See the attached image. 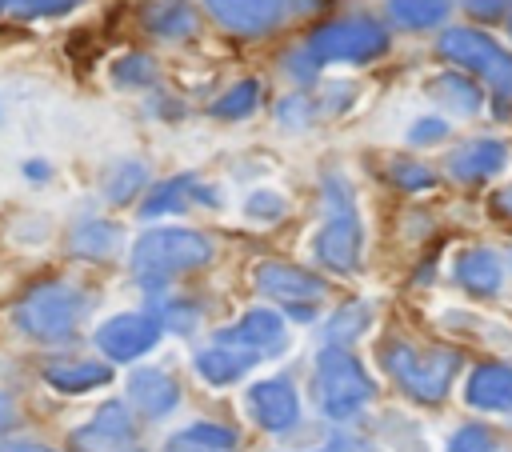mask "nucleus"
Segmentation results:
<instances>
[{"label":"nucleus","instance_id":"f257e3e1","mask_svg":"<svg viewBox=\"0 0 512 452\" xmlns=\"http://www.w3.org/2000/svg\"><path fill=\"white\" fill-rule=\"evenodd\" d=\"M212 260V240L192 228H152L132 244V272L144 288H160L176 272L204 268Z\"/></svg>","mask_w":512,"mask_h":452},{"label":"nucleus","instance_id":"f03ea898","mask_svg":"<svg viewBox=\"0 0 512 452\" xmlns=\"http://www.w3.org/2000/svg\"><path fill=\"white\" fill-rule=\"evenodd\" d=\"M324 208H328V220L324 228L316 232L312 240V252L324 268L332 272H352L360 264V244H364V232H360V216H356V200H352V188L344 184L340 172H328L324 176Z\"/></svg>","mask_w":512,"mask_h":452},{"label":"nucleus","instance_id":"7ed1b4c3","mask_svg":"<svg viewBox=\"0 0 512 452\" xmlns=\"http://www.w3.org/2000/svg\"><path fill=\"white\" fill-rule=\"evenodd\" d=\"M380 364L388 368V376L412 396V400H424V404H436L448 396L456 372H460V352L452 348H432V352H416L412 344H384L380 348Z\"/></svg>","mask_w":512,"mask_h":452},{"label":"nucleus","instance_id":"20e7f679","mask_svg":"<svg viewBox=\"0 0 512 452\" xmlns=\"http://www.w3.org/2000/svg\"><path fill=\"white\" fill-rule=\"evenodd\" d=\"M376 396L372 376L360 368V360L344 344H324L316 352V400L328 420L356 416Z\"/></svg>","mask_w":512,"mask_h":452},{"label":"nucleus","instance_id":"39448f33","mask_svg":"<svg viewBox=\"0 0 512 452\" xmlns=\"http://www.w3.org/2000/svg\"><path fill=\"white\" fill-rule=\"evenodd\" d=\"M384 48H388L384 24H376L368 16H344V20H332L312 32L308 60L312 64H368V60L384 56Z\"/></svg>","mask_w":512,"mask_h":452},{"label":"nucleus","instance_id":"423d86ee","mask_svg":"<svg viewBox=\"0 0 512 452\" xmlns=\"http://www.w3.org/2000/svg\"><path fill=\"white\" fill-rule=\"evenodd\" d=\"M80 316H84V296L72 284H60V280L36 284L12 312L16 328L36 336V340H64L76 328Z\"/></svg>","mask_w":512,"mask_h":452},{"label":"nucleus","instance_id":"0eeeda50","mask_svg":"<svg viewBox=\"0 0 512 452\" xmlns=\"http://www.w3.org/2000/svg\"><path fill=\"white\" fill-rule=\"evenodd\" d=\"M440 52H444L452 64H460V68L484 76L500 96H512V52H504L488 32H476V28H448V32L440 36Z\"/></svg>","mask_w":512,"mask_h":452},{"label":"nucleus","instance_id":"6e6552de","mask_svg":"<svg viewBox=\"0 0 512 452\" xmlns=\"http://www.w3.org/2000/svg\"><path fill=\"white\" fill-rule=\"evenodd\" d=\"M256 288L264 292V296H276V300H284L288 304V312L296 316V320H312V304L324 296V284L312 276V272H304V268H296V264H280V260H264V264H256Z\"/></svg>","mask_w":512,"mask_h":452},{"label":"nucleus","instance_id":"1a4fd4ad","mask_svg":"<svg viewBox=\"0 0 512 452\" xmlns=\"http://www.w3.org/2000/svg\"><path fill=\"white\" fill-rule=\"evenodd\" d=\"M160 332H164V324L152 312H124V316H112V320H104L96 328V348L108 360L128 364V360L152 352L156 340H160Z\"/></svg>","mask_w":512,"mask_h":452},{"label":"nucleus","instance_id":"9d476101","mask_svg":"<svg viewBox=\"0 0 512 452\" xmlns=\"http://www.w3.org/2000/svg\"><path fill=\"white\" fill-rule=\"evenodd\" d=\"M212 340L216 344H228V348H240V352H248L260 364V360H272V356L284 352V320L272 308H252L232 328L216 332Z\"/></svg>","mask_w":512,"mask_h":452},{"label":"nucleus","instance_id":"9b49d317","mask_svg":"<svg viewBox=\"0 0 512 452\" xmlns=\"http://www.w3.org/2000/svg\"><path fill=\"white\" fill-rule=\"evenodd\" d=\"M72 440L80 452H128L136 440V424L120 400H108L84 428L72 432Z\"/></svg>","mask_w":512,"mask_h":452},{"label":"nucleus","instance_id":"f8f14e48","mask_svg":"<svg viewBox=\"0 0 512 452\" xmlns=\"http://www.w3.org/2000/svg\"><path fill=\"white\" fill-rule=\"evenodd\" d=\"M284 4L288 0H204L212 20L240 36H264L268 28H276L284 16Z\"/></svg>","mask_w":512,"mask_h":452},{"label":"nucleus","instance_id":"ddd939ff","mask_svg":"<svg viewBox=\"0 0 512 452\" xmlns=\"http://www.w3.org/2000/svg\"><path fill=\"white\" fill-rule=\"evenodd\" d=\"M248 416L268 428V432H284L300 420V400L296 388L288 380H260L248 388Z\"/></svg>","mask_w":512,"mask_h":452},{"label":"nucleus","instance_id":"4468645a","mask_svg":"<svg viewBox=\"0 0 512 452\" xmlns=\"http://www.w3.org/2000/svg\"><path fill=\"white\" fill-rule=\"evenodd\" d=\"M464 400L480 412H512V364H476L464 384Z\"/></svg>","mask_w":512,"mask_h":452},{"label":"nucleus","instance_id":"2eb2a0df","mask_svg":"<svg viewBox=\"0 0 512 452\" xmlns=\"http://www.w3.org/2000/svg\"><path fill=\"white\" fill-rule=\"evenodd\" d=\"M128 400L148 420H160V416H168L180 404V384L168 372H160V368H140V372L128 376Z\"/></svg>","mask_w":512,"mask_h":452},{"label":"nucleus","instance_id":"dca6fc26","mask_svg":"<svg viewBox=\"0 0 512 452\" xmlns=\"http://www.w3.org/2000/svg\"><path fill=\"white\" fill-rule=\"evenodd\" d=\"M504 164H508V144L496 140V136H484V140H472V144H464L460 152H452L448 172H452L456 180L476 184V180L496 176Z\"/></svg>","mask_w":512,"mask_h":452},{"label":"nucleus","instance_id":"f3484780","mask_svg":"<svg viewBox=\"0 0 512 452\" xmlns=\"http://www.w3.org/2000/svg\"><path fill=\"white\" fill-rule=\"evenodd\" d=\"M456 284L476 292V296H496L500 284H504V264L492 248H468L456 256V268H452Z\"/></svg>","mask_w":512,"mask_h":452},{"label":"nucleus","instance_id":"a211bd4d","mask_svg":"<svg viewBox=\"0 0 512 452\" xmlns=\"http://www.w3.org/2000/svg\"><path fill=\"white\" fill-rule=\"evenodd\" d=\"M44 380L60 392H92L112 380V368L92 364V360H52V364H44Z\"/></svg>","mask_w":512,"mask_h":452},{"label":"nucleus","instance_id":"6ab92c4d","mask_svg":"<svg viewBox=\"0 0 512 452\" xmlns=\"http://www.w3.org/2000/svg\"><path fill=\"white\" fill-rule=\"evenodd\" d=\"M248 368H256V360L240 348H228V344H208L204 352H196V372L208 380V384H236Z\"/></svg>","mask_w":512,"mask_h":452},{"label":"nucleus","instance_id":"aec40b11","mask_svg":"<svg viewBox=\"0 0 512 452\" xmlns=\"http://www.w3.org/2000/svg\"><path fill=\"white\" fill-rule=\"evenodd\" d=\"M192 200H204V204H212L216 196L196 180V176H176V180H164V184H156V192L144 200V216H164V212H180V208H188Z\"/></svg>","mask_w":512,"mask_h":452},{"label":"nucleus","instance_id":"412c9836","mask_svg":"<svg viewBox=\"0 0 512 452\" xmlns=\"http://www.w3.org/2000/svg\"><path fill=\"white\" fill-rule=\"evenodd\" d=\"M232 448H236V432L220 424H188L164 444V452H232Z\"/></svg>","mask_w":512,"mask_h":452},{"label":"nucleus","instance_id":"4be33fe9","mask_svg":"<svg viewBox=\"0 0 512 452\" xmlns=\"http://www.w3.org/2000/svg\"><path fill=\"white\" fill-rule=\"evenodd\" d=\"M144 24H148V32H156L164 40H180L196 28V16L184 0H152L144 12Z\"/></svg>","mask_w":512,"mask_h":452},{"label":"nucleus","instance_id":"5701e85b","mask_svg":"<svg viewBox=\"0 0 512 452\" xmlns=\"http://www.w3.org/2000/svg\"><path fill=\"white\" fill-rule=\"evenodd\" d=\"M116 244H120V228L108 224V220H88V224H80V228L72 232V252H80V256H88V260L112 256Z\"/></svg>","mask_w":512,"mask_h":452},{"label":"nucleus","instance_id":"b1692460","mask_svg":"<svg viewBox=\"0 0 512 452\" xmlns=\"http://www.w3.org/2000/svg\"><path fill=\"white\" fill-rule=\"evenodd\" d=\"M452 0H388V12L404 28H436L448 16Z\"/></svg>","mask_w":512,"mask_h":452},{"label":"nucleus","instance_id":"393cba45","mask_svg":"<svg viewBox=\"0 0 512 452\" xmlns=\"http://www.w3.org/2000/svg\"><path fill=\"white\" fill-rule=\"evenodd\" d=\"M428 88H432V96H436V100H444L452 112H464V116H472V112L480 108V88H476L472 80L456 76V72H444V76H436Z\"/></svg>","mask_w":512,"mask_h":452},{"label":"nucleus","instance_id":"a878e982","mask_svg":"<svg viewBox=\"0 0 512 452\" xmlns=\"http://www.w3.org/2000/svg\"><path fill=\"white\" fill-rule=\"evenodd\" d=\"M144 180H148L144 164H136V160H124V164H116V168L108 172L104 196H108L112 204H128V200H132V196L144 188Z\"/></svg>","mask_w":512,"mask_h":452},{"label":"nucleus","instance_id":"bb28decb","mask_svg":"<svg viewBox=\"0 0 512 452\" xmlns=\"http://www.w3.org/2000/svg\"><path fill=\"white\" fill-rule=\"evenodd\" d=\"M256 104H260V84H256V80H240V84H232V88L212 104V112L224 116V120H240V116H248Z\"/></svg>","mask_w":512,"mask_h":452},{"label":"nucleus","instance_id":"cd10ccee","mask_svg":"<svg viewBox=\"0 0 512 452\" xmlns=\"http://www.w3.org/2000/svg\"><path fill=\"white\" fill-rule=\"evenodd\" d=\"M84 0H0V8L16 20H36V16H64L80 8Z\"/></svg>","mask_w":512,"mask_h":452},{"label":"nucleus","instance_id":"c85d7f7f","mask_svg":"<svg viewBox=\"0 0 512 452\" xmlns=\"http://www.w3.org/2000/svg\"><path fill=\"white\" fill-rule=\"evenodd\" d=\"M388 180H392V184H400L404 192H424V188H432V184H436L432 168H424V164H416V160H396V164L388 168Z\"/></svg>","mask_w":512,"mask_h":452},{"label":"nucleus","instance_id":"c756f323","mask_svg":"<svg viewBox=\"0 0 512 452\" xmlns=\"http://www.w3.org/2000/svg\"><path fill=\"white\" fill-rule=\"evenodd\" d=\"M368 320H372L368 304H352V308H344V312H340V316L328 324V344H340L344 336L364 332V328H368Z\"/></svg>","mask_w":512,"mask_h":452},{"label":"nucleus","instance_id":"7c9ffc66","mask_svg":"<svg viewBox=\"0 0 512 452\" xmlns=\"http://www.w3.org/2000/svg\"><path fill=\"white\" fill-rule=\"evenodd\" d=\"M444 452H496V440H492L488 428H480V424H464V428L452 432V440H448Z\"/></svg>","mask_w":512,"mask_h":452},{"label":"nucleus","instance_id":"2f4dec72","mask_svg":"<svg viewBox=\"0 0 512 452\" xmlns=\"http://www.w3.org/2000/svg\"><path fill=\"white\" fill-rule=\"evenodd\" d=\"M112 76H116V84L140 88V84H152V80H156V68H152L148 56H124V60L112 68Z\"/></svg>","mask_w":512,"mask_h":452},{"label":"nucleus","instance_id":"473e14b6","mask_svg":"<svg viewBox=\"0 0 512 452\" xmlns=\"http://www.w3.org/2000/svg\"><path fill=\"white\" fill-rule=\"evenodd\" d=\"M244 212H248L252 220H264V224H272V220H280V216H284V196H276V192L260 188V192H252V196H248Z\"/></svg>","mask_w":512,"mask_h":452},{"label":"nucleus","instance_id":"72a5a7b5","mask_svg":"<svg viewBox=\"0 0 512 452\" xmlns=\"http://www.w3.org/2000/svg\"><path fill=\"white\" fill-rule=\"evenodd\" d=\"M312 112H316V108H312L304 96H288V100L276 104V120L288 124V128H304V124L312 120Z\"/></svg>","mask_w":512,"mask_h":452},{"label":"nucleus","instance_id":"f704fd0d","mask_svg":"<svg viewBox=\"0 0 512 452\" xmlns=\"http://www.w3.org/2000/svg\"><path fill=\"white\" fill-rule=\"evenodd\" d=\"M444 136H448V120H440V116H424L408 132L412 144H432V140H444Z\"/></svg>","mask_w":512,"mask_h":452},{"label":"nucleus","instance_id":"c9c22d12","mask_svg":"<svg viewBox=\"0 0 512 452\" xmlns=\"http://www.w3.org/2000/svg\"><path fill=\"white\" fill-rule=\"evenodd\" d=\"M160 324L168 320L176 332H188V328H196V312L192 308H184V304H172V308H164V316H156Z\"/></svg>","mask_w":512,"mask_h":452},{"label":"nucleus","instance_id":"e433bc0d","mask_svg":"<svg viewBox=\"0 0 512 452\" xmlns=\"http://www.w3.org/2000/svg\"><path fill=\"white\" fill-rule=\"evenodd\" d=\"M472 16H484V20H492V16H500V12H508V4L512 0H460Z\"/></svg>","mask_w":512,"mask_h":452},{"label":"nucleus","instance_id":"4c0bfd02","mask_svg":"<svg viewBox=\"0 0 512 452\" xmlns=\"http://www.w3.org/2000/svg\"><path fill=\"white\" fill-rule=\"evenodd\" d=\"M320 452H372V444L360 440V436H332Z\"/></svg>","mask_w":512,"mask_h":452},{"label":"nucleus","instance_id":"58836bf2","mask_svg":"<svg viewBox=\"0 0 512 452\" xmlns=\"http://www.w3.org/2000/svg\"><path fill=\"white\" fill-rule=\"evenodd\" d=\"M0 452H52V448H40V444H8Z\"/></svg>","mask_w":512,"mask_h":452},{"label":"nucleus","instance_id":"ea45409f","mask_svg":"<svg viewBox=\"0 0 512 452\" xmlns=\"http://www.w3.org/2000/svg\"><path fill=\"white\" fill-rule=\"evenodd\" d=\"M8 420H12V412H8V400H4V396H0V428H4V424H8Z\"/></svg>","mask_w":512,"mask_h":452},{"label":"nucleus","instance_id":"a19ab883","mask_svg":"<svg viewBox=\"0 0 512 452\" xmlns=\"http://www.w3.org/2000/svg\"><path fill=\"white\" fill-rule=\"evenodd\" d=\"M500 208H504V212H512V188H508V192L500 196Z\"/></svg>","mask_w":512,"mask_h":452}]
</instances>
